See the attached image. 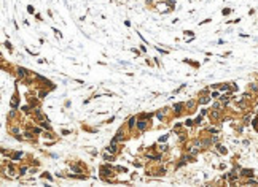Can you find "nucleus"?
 <instances>
[{
  "label": "nucleus",
  "instance_id": "7ed1b4c3",
  "mask_svg": "<svg viewBox=\"0 0 258 187\" xmlns=\"http://www.w3.org/2000/svg\"><path fill=\"white\" fill-rule=\"evenodd\" d=\"M139 129H145V122H143V120L139 122Z\"/></svg>",
  "mask_w": 258,
  "mask_h": 187
},
{
  "label": "nucleus",
  "instance_id": "f257e3e1",
  "mask_svg": "<svg viewBox=\"0 0 258 187\" xmlns=\"http://www.w3.org/2000/svg\"><path fill=\"white\" fill-rule=\"evenodd\" d=\"M242 174H244V176H252V174H253V171H252V170H244Z\"/></svg>",
  "mask_w": 258,
  "mask_h": 187
},
{
  "label": "nucleus",
  "instance_id": "f03ea898",
  "mask_svg": "<svg viewBox=\"0 0 258 187\" xmlns=\"http://www.w3.org/2000/svg\"><path fill=\"white\" fill-rule=\"evenodd\" d=\"M18 71H19V76H21V78H22V76H26V70H24V68H19Z\"/></svg>",
  "mask_w": 258,
  "mask_h": 187
}]
</instances>
